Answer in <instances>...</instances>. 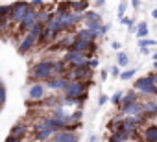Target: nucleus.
I'll return each instance as SVG.
<instances>
[{
	"label": "nucleus",
	"mask_w": 157,
	"mask_h": 142,
	"mask_svg": "<svg viewBox=\"0 0 157 142\" xmlns=\"http://www.w3.org/2000/svg\"><path fill=\"white\" fill-rule=\"evenodd\" d=\"M133 91L137 94H140L142 98H157V85L151 83V80L148 76H142V78H137L133 81Z\"/></svg>",
	"instance_id": "1"
},
{
	"label": "nucleus",
	"mask_w": 157,
	"mask_h": 142,
	"mask_svg": "<svg viewBox=\"0 0 157 142\" xmlns=\"http://www.w3.org/2000/svg\"><path fill=\"white\" fill-rule=\"evenodd\" d=\"M52 78V61L44 59V61H39L37 65H33V68L30 70V80H33L35 83L39 81H46Z\"/></svg>",
	"instance_id": "2"
},
{
	"label": "nucleus",
	"mask_w": 157,
	"mask_h": 142,
	"mask_svg": "<svg viewBox=\"0 0 157 142\" xmlns=\"http://www.w3.org/2000/svg\"><path fill=\"white\" fill-rule=\"evenodd\" d=\"M93 85H94L93 80H89V81H70L67 85V89H65V96L63 98H68V100H76L78 102V98H80L82 94H85Z\"/></svg>",
	"instance_id": "3"
},
{
	"label": "nucleus",
	"mask_w": 157,
	"mask_h": 142,
	"mask_svg": "<svg viewBox=\"0 0 157 142\" xmlns=\"http://www.w3.org/2000/svg\"><path fill=\"white\" fill-rule=\"evenodd\" d=\"M10 6H11V13H10V17H11V21L17 22V24H21L22 19H24V17L28 15V11L32 9L28 2H15V4H10Z\"/></svg>",
	"instance_id": "4"
},
{
	"label": "nucleus",
	"mask_w": 157,
	"mask_h": 142,
	"mask_svg": "<svg viewBox=\"0 0 157 142\" xmlns=\"http://www.w3.org/2000/svg\"><path fill=\"white\" fill-rule=\"evenodd\" d=\"M70 81L67 80V78H56V76H52L50 80H46L44 81V89H50V91H61V92H65V89H67V85H68Z\"/></svg>",
	"instance_id": "5"
},
{
	"label": "nucleus",
	"mask_w": 157,
	"mask_h": 142,
	"mask_svg": "<svg viewBox=\"0 0 157 142\" xmlns=\"http://www.w3.org/2000/svg\"><path fill=\"white\" fill-rule=\"evenodd\" d=\"M144 113V103L139 100V102H135V103H131V105H126V107H120V114L122 116H139V114H142Z\"/></svg>",
	"instance_id": "6"
},
{
	"label": "nucleus",
	"mask_w": 157,
	"mask_h": 142,
	"mask_svg": "<svg viewBox=\"0 0 157 142\" xmlns=\"http://www.w3.org/2000/svg\"><path fill=\"white\" fill-rule=\"evenodd\" d=\"M37 22V11H33V9H30L28 11V15L22 19V22L19 24V30L21 32H24V33H28L32 28H33V24Z\"/></svg>",
	"instance_id": "7"
},
{
	"label": "nucleus",
	"mask_w": 157,
	"mask_h": 142,
	"mask_svg": "<svg viewBox=\"0 0 157 142\" xmlns=\"http://www.w3.org/2000/svg\"><path fill=\"white\" fill-rule=\"evenodd\" d=\"M33 129H35V142H46V140H52L54 136V131L44 127L43 124H37Z\"/></svg>",
	"instance_id": "8"
},
{
	"label": "nucleus",
	"mask_w": 157,
	"mask_h": 142,
	"mask_svg": "<svg viewBox=\"0 0 157 142\" xmlns=\"http://www.w3.org/2000/svg\"><path fill=\"white\" fill-rule=\"evenodd\" d=\"M52 142H80V136L70 131H57V133H54Z\"/></svg>",
	"instance_id": "9"
},
{
	"label": "nucleus",
	"mask_w": 157,
	"mask_h": 142,
	"mask_svg": "<svg viewBox=\"0 0 157 142\" xmlns=\"http://www.w3.org/2000/svg\"><path fill=\"white\" fill-rule=\"evenodd\" d=\"M37 41H39L37 37H33L32 33H26L24 39H22V43L19 44V54H28V52L37 44Z\"/></svg>",
	"instance_id": "10"
},
{
	"label": "nucleus",
	"mask_w": 157,
	"mask_h": 142,
	"mask_svg": "<svg viewBox=\"0 0 157 142\" xmlns=\"http://www.w3.org/2000/svg\"><path fill=\"white\" fill-rule=\"evenodd\" d=\"M28 96L32 102H41L44 100V85L43 83H33L28 91Z\"/></svg>",
	"instance_id": "11"
},
{
	"label": "nucleus",
	"mask_w": 157,
	"mask_h": 142,
	"mask_svg": "<svg viewBox=\"0 0 157 142\" xmlns=\"http://www.w3.org/2000/svg\"><path fill=\"white\" fill-rule=\"evenodd\" d=\"M142 142H157V124H150L142 131Z\"/></svg>",
	"instance_id": "12"
},
{
	"label": "nucleus",
	"mask_w": 157,
	"mask_h": 142,
	"mask_svg": "<svg viewBox=\"0 0 157 142\" xmlns=\"http://www.w3.org/2000/svg\"><path fill=\"white\" fill-rule=\"evenodd\" d=\"M70 11L83 15L85 11H89V2H85V0H74V2H70Z\"/></svg>",
	"instance_id": "13"
},
{
	"label": "nucleus",
	"mask_w": 157,
	"mask_h": 142,
	"mask_svg": "<svg viewBox=\"0 0 157 142\" xmlns=\"http://www.w3.org/2000/svg\"><path fill=\"white\" fill-rule=\"evenodd\" d=\"M74 39H78V41H87V43H96L98 35H96V33H93V32H89V30H85V28H82L80 32L76 33V37H74Z\"/></svg>",
	"instance_id": "14"
},
{
	"label": "nucleus",
	"mask_w": 157,
	"mask_h": 142,
	"mask_svg": "<svg viewBox=\"0 0 157 142\" xmlns=\"http://www.w3.org/2000/svg\"><path fill=\"white\" fill-rule=\"evenodd\" d=\"M135 102H139V94L131 89V91H128V92H124V96H122V102H120V107H126V105H131V103H135Z\"/></svg>",
	"instance_id": "15"
},
{
	"label": "nucleus",
	"mask_w": 157,
	"mask_h": 142,
	"mask_svg": "<svg viewBox=\"0 0 157 142\" xmlns=\"http://www.w3.org/2000/svg\"><path fill=\"white\" fill-rule=\"evenodd\" d=\"M83 22H94V24H102V15L94 9H89L83 13Z\"/></svg>",
	"instance_id": "16"
},
{
	"label": "nucleus",
	"mask_w": 157,
	"mask_h": 142,
	"mask_svg": "<svg viewBox=\"0 0 157 142\" xmlns=\"http://www.w3.org/2000/svg\"><path fill=\"white\" fill-rule=\"evenodd\" d=\"M26 133H28V127H26L24 124H15L10 135H11V136H15V138H19V140H22V138L26 136Z\"/></svg>",
	"instance_id": "17"
},
{
	"label": "nucleus",
	"mask_w": 157,
	"mask_h": 142,
	"mask_svg": "<svg viewBox=\"0 0 157 142\" xmlns=\"http://www.w3.org/2000/svg\"><path fill=\"white\" fill-rule=\"evenodd\" d=\"M148 33H150L148 22H139V24H137V30H135V35L139 37V41L144 39V37H148Z\"/></svg>",
	"instance_id": "18"
},
{
	"label": "nucleus",
	"mask_w": 157,
	"mask_h": 142,
	"mask_svg": "<svg viewBox=\"0 0 157 142\" xmlns=\"http://www.w3.org/2000/svg\"><path fill=\"white\" fill-rule=\"evenodd\" d=\"M67 116H68V113H67L63 107H54V109H52V118H56V120H63V122L67 124Z\"/></svg>",
	"instance_id": "19"
},
{
	"label": "nucleus",
	"mask_w": 157,
	"mask_h": 142,
	"mask_svg": "<svg viewBox=\"0 0 157 142\" xmlns=\"http://www.w3.org/2000/svg\"><path fill=\"white\" fill-rule=\"evenodd\" d=\"M129 65V55L126 52H118L117 54V66L122 68V66H128Z\"/></svg>",
	"instance_id": "20"
},
{
	"label": "nucleus",
	"mask_w": 157,
	"mask_h": 142,
	"mask_svg": "<svg viewBox=\"0 0 157 142\" xmlns=\"http://www.w3.org/2000/svg\"><path fill=\"white\" fill-rule=\"evenodd\" d=\"M50 17H52V13H50L48 9H41V11H37V22H39V24H46V22L50 21Z\"/></svg>",
	"instance_id": "21"
},
{
	"label": "nucleus",
	"mask_w": 157,
	"mask_h": 142,
	"mask_svg": "<svg viewBox=\"0 0 157 142\" xmlns=\"http://www.w3.org/2000/svg\"><path fill=\"white\" fill-rule=\"evenodd\" d=\"M107 127H109L111 133H118V131H122V118H115V120H111V122L107 124Z\"/></svg>",
	"instance_id": "22"
},
{
	"label": "nucleus",
	"mask_w": 157,
	"mask_h": 142,
	"mask_svg": "<svg viewBox=\"0 0 157 142\" xmlns=\"http://www.w3.org/2000/svg\"><path fill=\"white\" fill-rule=\"evenodd\" d=\"M43 32H44V24H39V22H35V24H33V28H32L28 33H32L33 37H37V39H39Z\"/></svg>",
	"instance_id": "23"
},
{
	"label": "nucleus",
	"mask_w": 157,
	"mask_h": 142,
	"mask_svg": "<svg viewBox=\"0 0 157 142\" xmlns=\"http://www.w3.org/2000/svg\"><path fill=\"white\" fill-rule=\"evenodd\" d=\"M135 74H137V68H128V70H124V72H120V80H122V81H128V80H131Z\"/></svg>",
	"instance_id": "24"
},
{
	"label": "nucleus",
	"mask_w": 157,
	"mask_h": 142,
	"mask_svg": "<svg viewBox=\"0 0 157 142\" xmlns=\"http://www.w3.org/2000/svg\"><path fill=\"white\" fill-rule=\"evenodd\" d=\"M122 96H124V92L122 91H117L111 98H109V102L113 103V105H117V107H120V102H122Z\"/></svg>",
	"instance_id": "25"
},
{
	"label": "nucleus",
	"mask_w": 157,
	"mask_h": 142,
	"mask_svg": "<svg viewBox=\"0 0 157 142\" xmlns=\"http://www.w3.org/2000/svg\"><path fill=\"white\" fill-rule=\"evenodd\" d=\"M157 41L155 39H140L139 41V48H150V46H155Z\"/></svg>",
	"instance_id": "26"
},
{
	"label": "nucleus",
	"mask_w": 157,
	"mask_h": 142,
	"mask_svg": "<svg viewBox=\"0 0 157 142\" xmlns=\"http://www.w3.org/2000/svg\"><path fill=\"white\" fill-rule=\"evenodd\" d=\"M6 98H8V92H6V87L2 85V81H0V109L4 107L6 103Z\"/></svg>",
	"instance_id": "27"
},
{
	"label": "nucleus",
	"mask_w": 157,
	"mask_h": 142,
	"mask_svg": "<svg viewBox=\"0 0 157 142\" xmlns=\"http://www.w3.org/2000/svg\"><path fill=\"white\" fill-rule=\"evenodd\" d=\"M126 8H128V2H120V4H118V11H117L118 21H122V19L126 17V15H124V13H126Z\"/></svg>",
	"instance_id": "28"
},
{
	"label": "nucleus",
	"mask_w": 157,
	"mask_h": 142,
	"mask_svg": "<svg viewBox=\"0 0 157 142\" xmlns=\"http://www.w3.org/2000/svg\"><path fill=\"white\" fill-rule=\"evenodd\" d=\"M87 65H89V68H91V70H94V68H98L100 59H98V57H93V59H89V61H87Z\"/></svg>",
	"instance_id": "29"
},
{
	"label": "nucleus",
	"mask_w": 157,
	"mask_h": 142,
	"mask_svg": "<svg viewBox=\"0 0 157 142\" xmlns=\"http://www.w3.org/2000/svg\"><path fill=\"white\" fill-rule=\"evenodd\" d=\"M11 13V6H0V17H8Z\"/></svg>",
	"instance_id": "30"
},
{
	"label": "nucleus",
	"mask_w": 157,
	"mask_h": 142,
	"mask_svg": "<svg viewBox=\"0 0 157 142\" xmlns=\"http://www.w3.org/2000/svg\"><path fill=\"white\" fill-rule=\"evenodd\" d=\"M109 72H111V76H113V78H120V72H122V70H120L118 66H111Z\"/></svg>",
	"instance_id": "31"
},
{
	"label": "nucleus",
	"mask_w": 157,
	"mask_h": 142,
	"mask_svg": "<svg viewBox=\"0 0 157 142\" xmlns=\"http://www.w3.org/2000/svg\"><path fill=\"white\" fill-rule=\"evenodd\" d=\"M107 102H109V96H107V94H100V98H98V105L102 107V105H105Z\"/></svg>",
	"instance_id": "32"
},
{
	"label": "nucleus",
	"mask_w": 157,
	"mask_h": 142,
	"mask_svg": "<svg viewBox=\"0 0 157 142\" xmlns=\"http://www.w3.org/2000/svg\"><path fill=\"white\" fill-rule=\"evenodd\" d=\"M111 48H113V50H117V52H120V48H122V44H120L118 41H113V43H111Z\"/></svg>",
	"instance_id": "33"
},
{
	"label": "nucleus",
	"mask_w": 157,
	"mask_h": 142,
	"mask_svg": "<svg viewBox=\"0 0 157 142\" xmlns=\"http://www.w3.org/2000/svg\"><path fill=\"white\" fill-rule=\"evenodd\" d=\"M120 22H122V24H126V26H129V24H133V19H129V17H124Z\"/></svg>",
	"instance_id": "34"
},
{
	"label": "nucleus",
	"mask_w": 157,
	"mask_h": 142,
	"mask_svg": "<svg viewBox=\"0 0 157 142\" xmlns=\"http://www.w3.org/2000/svg\"><path fill=\"white\" fill-rule=\"evenodd\" d=\"M128 6H131V8H135V9H137V8H140V2H139V0H131Z\"/></svg>",
	"instance_id": "35"
},
{
	"label": "nucleus",
	"mask_w": 157,
	"mask_h": 142,
	"mask_svg": "<svg viewBox=\"0 0 157 142\" xmlns=\"http://www.w3.org/2000/svg\"><path fill=\"white\" fill-rule=\"evenodd\" d=\"M135 30H137V24H135V22L128 26V32H129V33H135Z\"/></svg>",
	"instance_id": "36"
},
{
	"label": "nucleus",
	"mask_w": 157,
	"mask_h": 142,
	"mask_svg": "<svg viewBox=\"0 0 157 142\" xmlns=\"http://www.w3.org/2000/svg\"><path fill=\"white\" fill-rule=\"evenodd\" d=\"M6 142H22V140H19V138H15V136H11V135H8V138H6Z\"/></svg>",
	"instance_id": "37"
},
{
	"label": "nucleus",
	"mask_w": 157,
	"mask_h": 142,
	"mask_svg": "<svg viewBox=\"0 0 157 142\" xmlns=\"http://www.w3.org/2000/svg\"><path fill=\"white\" fill-rule=\"evenodd\" d=\"M94 6H96V8H104V6H105V0H96Z\"/></svg>",
	"instance_id": "38"
},
{
	"label": "nucleus",
	"mask_w": 157,
	"mask_h": 142,
	"mask_svg": "<svg viewBox=\"0 0 157 142\" xmlns=\"http://www.w3.org/2000/svg\"><path fill=\"white\" fill-rule=\"evenodd\" d=\"M107 76H109V72H107V70H102V72H100V78H102V80H105Z\"/></svg>",
	"instance_id": "39"
},
{
	"label": "nucleus",
	"mask_w": 157,
	"mask_h": 142,
	"mask_svg": "<svg viewBox=\"0 0 157 142\" xmlns=\"http://www.w3.org/2000/svg\"><path fill=\"white\" fill-rule=\"evenodd\" d=\"M140 54H142V55H148V54H150V48H140Z\"/></svg>",
	"instance_id": "40"
},
{
	"label": "nucleus",
	"mask_w": 157,
	"mask_h": 142,
	"mask_svg": "<svg viewBox=\"0 0 157 142\" xmlns=\"http://www.w3.org/2000/svg\"><path fill=\"white\" fill-rule=\"evenodd\" d=\"M151 17H153V19H157V9H153V11H151Z\"/></svg>",
	"instance_id": "41"
},
{
	"label": "nucleus",
	"mask_w": 157,
	"mask_h": 142,
	"mask_svg": "<svg viewBox=\"0 0 157 142\" xmlns=\"http://www.w3.org/2000/svg\"><path fill=\"white\" fill-rule=\"evenodd\" d=\"M151 59H153V61H157V52H153V54H151Z\"/></svg>",
	"instance_id": "42"
},
{
	"label": "nucleus",
	"mask_w": 157,
	"mask_h": 142,
	"mask_svg": "<svg viewBox=\"0 0 157 142\" xmlns=\"http://www.w3.org/2000/svg\"><path fill=\"white\" fill-rule=\"evenodd\" d=\"M91 142H98V138H96V136L93 135V136H91Z\"/></svg>",
	"instance_id": "43"
},
{
	"label": "nucleus",
	"mask_w": 157,
	"mask_h": 142,
	"mask_svg": "<svg viewBox=\"0 0 157 142\" xmlns=\"http://www.w3.org/2000/svg\"><path fill=\"white\" fill-rule=\"evenodd\" d=\"M153 68H155V72H157V61H153Z\"/></svg>",
	"instance_id": "44"
},
{
	"label": "nucleus",
	"mask_w": 157,
	"mask_h": 142,
	"mask_svg": "<svg viewBox=\"0 0 157 142\" xmlns=\"http://www.w3.org/2000/svg\"><path fill=\"white\" fill-rule=\"evenodd\" d=\"M155 118H157V114H155Z\"/></svg>",
	"instance_id": "45"
}]
</instances>
